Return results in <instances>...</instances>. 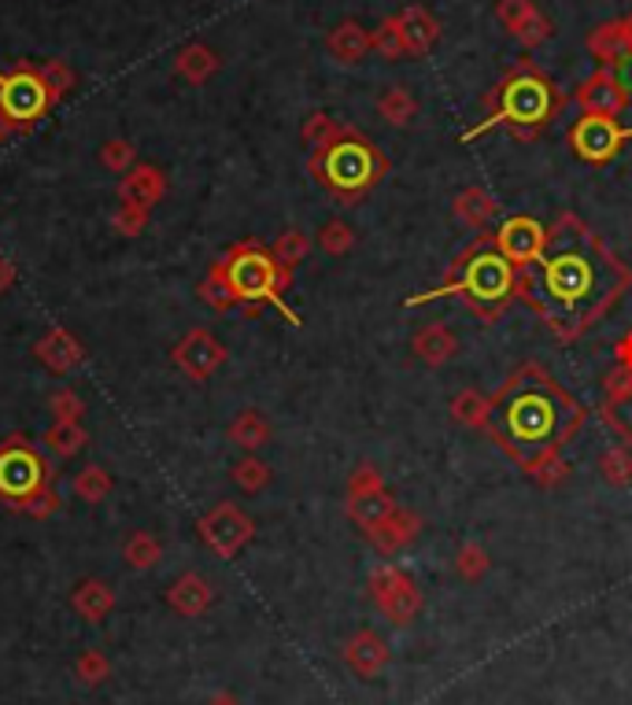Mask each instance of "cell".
<instances>
[{
  "label": "cell",
  "mask_w": 632,
  "mask_h": 705,
  "mask_svg": "<svg viewBox=\"0 0 632 705\" xmlns=\"http://www.w3.org/2000/svg\"><path fill=\"white\" fill-rule=\"evenodd\" d=\"M632 288V266L584 226V218L562 211L547 226L544 251L522 277L519 299L536 310L559 344H573L600 326Z\"/></svg>",
  "instance_id": "6da1fadb"
},
{
  "label": "cell",
  "mask_w": 632,
  "mask_h": 705,
  "mask_svg": "<svg viewBox=\"0 0 632 705\" xmlns=\"http://www.w3.org/2000/svg\"><path fill=\"white\" fill-rule=\"evenodd\" d=\"M584 407L551 377L547 366L522 363L488 396V440L529 477L562 458L566 444L584 429Z\"/></svg>",
  "instance_id": "7a4b0ae2"
},
{
  "label": "cell",
  "mask_w": 632,
  "mask_h": 705,
  "mask_svg": "<svg viewBox=\"0 0 632 705\" xmlns=\"http://www.w3.org/2000/svg\"><path fill=\"white\" fill-rule=\"evenodd\" d=\"M522 277H525V270L507 262V256L496 248V237L481 234V237H474V245H466L452 259L444 281L429 288V292L407 296V307L436 304V299L455 296V299H463L481 321H500L507 315V307L519 299Z\"/></svg>",
  "instance_id": "3957f363"
},
{
  "label": "cell",
  "mask_w": 632,
  "mask_h": 705,
  "mask_svg": "<svg viewBox=\"0 0 632 705\" xmlns=\"http://www.w3.org/2000/svg\"><path fill=\"white\" fill-rule=\"evenodd\" d=\"M566 108V92L533 60H519L485 97V119L458 137L463 145L477 141L488 130H511L519 141H533L555 115Z\"/></svg>",
  "instance_id": "277c9868"
},
{
  "label": "cell",
  "mask_w": 632,
  "mask_h": 705,
  "mask_svg": "<svg viewBox=\"0 0 632 705\" xmlns=\"http://www.w3.org/2000/svg\"><path fill=\"white\" fill-rule=\"evenodd\" d=\"M218 266H223V277L229 292H234V304L245 307L248 318H256L263 307H274L289 326H300V315L285 304V292H289L293 285V270H285V266L270 256L267 245H259V240H240V245H234L218 259Z\"/></svg>",
  "instance_id": "5b68a950"
},
{
  "label": "cell",
  "mask_w": 632,
  "mask_h": 705,
  "mask_svg": "<svg viewBox=\"0 0 632 705\" xmlns=\"http://www.w3.org/2000/svg\"><path fill=\"white\" fill-rule=\"evenodd\" d=\"M307 170H312V178L333 196V200L359 203L388 175V156L371 141V137H363L352 126L340 141H333L329 148H322V152H312Z\"/></svg>",
  "instance_id": "8992f818"
},
{
  "label": "cell",
  "mask_w": 632,
  "mask_h": 705,
  "mask_svg": "<svg viewBox=\"0 0 632 705\" xmlns=\"http://www.w3.org/2000/svg\"><path fill=\"white\" fill-rule=\"evenodd\" d=\"M49 108V86H45V78L33 63L22 60L0 75V119L11 126V133H27Z\"/></svg>",
  "instance_id": "52a82bcc"
},
{
  "label": "cell",
  "mask_w": 632,
  "mask_h": 705,
  "mask_svg": "<svg viewBox=\"0 0 632 705\" xmlns=\"http://www.w3.org/2000/svg\"><path fill=\"white\" fill-rule=\"evenodd\" d=\"M45 484H52V473L45 466V458L33 450L22 436H8L0 444V499L8 506L22 503Z\"/></svg>",
  "instance_id": "ba28073f"
},
{
  "label": "cell",
  "mask_w": 632,
  "mask_h": 705,
  "mask_svg": "<svg viewBox=\"0 0 632 705\" xmlns=\"http://www.w3.org/2000/svg\"><path fill=\"white\" fill-rule=\"evenodd\" d=\"M366 592H371V603L377 614L388 624H396V628H407V624H415L422 614L418 584L411 580V573H404L399 565H377L371 580H366Z\"/></svg>",
  "instance_id": "9c48e42d"
},
{
  "label": "cell",
  "mask_w": 632,
  "mask_h": 705,
  "mask_svg": "<svg viewBox=\"0 0 632 705\" xmlns=\"http://www.w3.org/2000/svg\"><path fill=\"white\" fill-rule=\"evenodd\" d=\"M570 152L592 167L614 163L618 152L632 141V126H622L614 115H581L566 130Z\"/></svg>",
  "instance_id": "30bf717a"
},
{
  "label": "cell",
  "mask_w": 632,
  "mask_h": 705,
  "mask_svg": "<svg viewBox=\"0 0 632 705\" xmlns=\"http://www.w3.org/2000/svg\"><path fill=\"white\" fill-rule=\"evenodd\" d=\"M197 532H200V539L218 554V558L229 562L251 543V536H256V522H251V517L240 510V506L218 503L197 522Z\"/></svg>",
  "instance_id": "8fae6325"
},
{
  "label": "cell",
  "mask_w": 632,
  "mask_h": 705,
  "mask_svg": "<svg viewBox=\"0 0 632 705\" xmlns=\"http://www.w3.org/2000/svg\"><path fill=\"white\" fill-rule=\"evenodd\" d=\"M492 237H496V248L507 256L511 266L529 270V266L536 262L540 251H544L547 226L533 215H511V218H503V226Z\"/></svg>",
  "instance_id": "7c38bea8"
},
{
  "label": "cell",
  "mask_w": 632,
  "mask_h": 705,
  "mask_svg": "<svg viewBox=\"0 0 632 705\" xmlns=\"http://www.w3.org/2000/svg\"><path fill=\"white\" fill-rule=\"evenodd\" d=\"M170 358H175V366L189 380H208L226 363V344L218 340L215 332H208V329H189L186 337L175 344Z\"/></svg>",
  "instance_id": "4fadbf2b"
},
{
  "label": "cell",
  "mask_w": 632,
  "mask_h": 705,
  "mask_svg": "<svg viewBox=\"0 0 632 705\" xmlns=\"http://www.w3.org/2000/svg\"><path fill=\"white\" fill-rule=\"evenodd\" d=\"M573 100H577L581 115H622L629 108L632 92L622 86V78H618L614 71H606V67H600V71H592L584 82L577 86V92H573Z\"/></svg>",
  "instance_id": "5bb4252c"
},
{
  "label": "cell",
  "mask_w": 632,
  "mask_h": 705,
  "mask_svg": "<svg viewBox=\"0 0 632 705\" xmlns=\"http://www.w3.org/2000/svg\"><path fill=\"white\" fill-rule=\"evenodd\" d=\"M340 654H344V665H348L359 679H377V676L385 673L388 657H393L388 643L374 628H359V632H355L352 639L344 643Z\"/></svg>",
  "instance_id": "9a60e30c"
},
{
  "label": "cell",
  "mask_w": 632,
  "mask_h": 705,
  "mask_svg": "<svg viewBox=\"0 0 632 705\" xmlns=\"http://www.w3.org/2000/svg\"><path fill=\"white\" fill-rule=\"evenodd\" d=\"M422 528H425L422 517H418L415 510H407V506H399L396 514H388L382 525L371 528V532H363V536L374 543V550H377V554H385V558H393V554L407 550L411 543H415V539L422 536Z\"/></svg>",
  "instance_id": "2e32d148"
},
{
  "label": "cell",
  "mask_w": 632,
  "mask_h": 705,
  "mask_svg": "<svg viewBox=\"0 0 632 705\" xmlns=\"http://www.w3.org/2000/svg\"><path fill=\"white\" fill-rule=\"evenodd\" d=\"M589 52L592 60L606 67V71H618L622 63L632 60V30L625 19H611V22H600L592 33H589Z\"/></svg>",
  "instance_id": "e0dca14e"
},
{
  "label": "cell",
  "mask_w": 632,
  "mask_h": 705,
  "mask_svg": "<svg viewBox=\"0 0 632 705\" xmlns=\"http://www.w3.org/2000/svg\"><path fill=\"white\" fill-rule=\"evenodd\" d=\"M396 22H399V33H404V49L411 60H425V56L436 49V41H441V22L422 4H407L396 16Z\"/></svg>",
  "instance_id": "ac0fdd59"
},
{
  "label": "cell",
  "mask_w": 632,
  "mask_h": 705,
  "mask_svg": "<svg viewBox=\"0 0 632 705\" xmlns=\"http://www.w3.org/2000/svg\"><path fill=\"white\" fill-rule=\"evenodd\" d=\"M33 355H38V363H41L45 369H52V374H71L75 366H82L86 348L75 340L71 329L52 326L38 344H33Z\"/></svg>",
  "instance_id": "d6986e66"
},
{
  "label": "cell",
  "mask_w": 632,
  "mask_h": 705,
  "mask_svg": "<svg viewBox=\"0 0 632 705\" xmlns=\"http://www.w3.org/2000/svg\"><path fill=\"white\" fill-rule=\"evenodd\" d=\"M164 196H167V175L152 163H137L130 175H122V181H119V200L126 207H141V211H148V207H156Z\"/></svg>",
  "instance_id": "ffe728a7"
},
{
  "label": "cell",
  "mask_w": 632,
  "mask_h": 705,
  "mask_svg": "<svg viewBox=\"0 0 632 705\" xmlns=\"http://www.w3.org/2000/svg\"><path fill=\"white\" fill-rule=\"evenodd\" d=\"M411 351H415V358L425 369H441L458 355V337L444 326V321H429V326H422L415 332Z\"/></svg>",
  "instance_id": "44dd1931"
},
{
  "label": "cell",
  "mask_w": 632,
  "mask_h": 705,
  "mask_svg": "<svg viewBox=\"0 0 632 705\" xmlns=\"http://www.w3.org/2000/svg\"><path fill=\"white\" fill-rule=\"evenodd\" d=\"M326 52L337 60L340 67H355L366 60V52H371V30L363 27L359 19H340L337 27L329 30L326 38Z\"/></svg>",
  "instance_id": "7402d4cb"
},
{
  "label": "cell",
  "mask_w": 632,
  "mask_h": 705,
  "mask_svg": "<svg viewBox=\"0 0 632 705\" xmlns=\"http://www.w3.org/2000/svg\"><path fill=\"white\" fill-rule=\"evenodd\" d=\"M215 603V592L211 584L204 580L200 573H181L175 584L167 587V606L175 609L181 617H200L208 614Z\"/></svg>",
  "instance_id": "603a6c76"
},
{
  "label": "cell",
  "mask_w": 632,
  "mask_h": 705,
  "mask_svg": "<svg viewBox=\"0 0 632 705\" xmlns=\"http://www.w3.org/2000/svg\"><path fill=\"white\" fill-rule=\"evenodd\" d=\"M344 510H348V517L363 532H371V528L382 525L388 514H396L399 503L388 488H371V491H352L348 503H344Z\"/></svg>",
  "instance_id": "cb8c5ba5"
},
{
  "label": "cell",
  "mask_w": 632,
  "mask_h": 705,
  "mask_svg": "<svg viewBox=\"0 0 632 705\" xmlns=\"http://www.w3.org/2000/svg\"><path fill=\"white\" fill-rule=\"evenodd\" d=\"M452 215L470 229H485L492 218H500V200L485 189V185H466V189L452 200Z\"/></svg>",
  "instance_id": "d4e9b609"
},
{
  "label": "cell",
  "mask_w": 632,
  "mask_h": 705,
  "mask_svg": "<svg viewBox=\"0 0 632 705\" xmlns=\"http://www.w3.org/2000/svg\"><path fill=\"white\" fill-rule=\"evenodd\" d=\"M218 67H223V60H218V52L204 41H192V44H186V49H178V56H175V75L186 78L189 86L211 82V78L218 75Z\"/></svg>",
  "instance_id": "484cf974"
},
{
  "label": "cell",
  "mask_w": 632,
  "mask_h": 705,
  "mask_svg": "<svg viewBox=\"0 0 632 705\" xmlns=\"http://www.w3.org/2000/svg\"><path fill=\"white\" fill-rule=\"evenodd\" d=\"M71 609L82 620H89V624H100L105 620L111 609H115V592H111V584H105V580H82L71 592Z\"/></svg>",
  "instance_id": "4316f807"
},
{
  "label": "cell",
  "mask_w": 632,
  "mask_h": 705,
  "mask_svg": "<svg viewBox=\"0 0 632 705\" xmlns=\"http://www.w3.org/2000/svg\"><path fill=\"white\" fill-rule=\"evenodd\" d=\"M229 444L248 450V455H256L259 447L270 444V421L263 418L259 410H240L234 425H229Z\"/></svg>",
  "instance_id": "83f0119b"
},
{
  "label": "cell",
  "mask_w": 632,
  "mask_h": 705,
  "mask_svg": "<svg viewBox=\"0 0 632 705\" xmlns=\"http://www.w3.org/2000/svg\"><path fill=\"white\" fill-rule=\"evenodd\" d=\"M377 115L396 126V130H404V126H411L418 119V100L415 92H411L407 86H388L382 97H377Z\"/></svg>",
  "instance_id": "f1b7e54d"
},
{
  "label": "cell",
  "mask_w": 632,
  "mask_h": 705,
  "mask_svg": "<svg viewBox=\"0 0 632 705\" xmlns=\"http://www.w3.org/2000/svg\"><path fill=\"white\" fill-rule=\"evenodd\" d=\"M122 562L137 573L156 569V565L164 562V543H159L152 532H130L122 543Z\"/></svg>",
  "instance_id": "f546056e"
},
{
  "label": "cell",
  "mask_w": 632,
  "mask_h": 705,
  "mask_svg": "<svg viewBox=\"0 0 632 705\" xmlns=\"http://www.w3.org/2000/svg\"><path fill=\"white\" fill-rule=\"evenodd\" d=\"M352 126L348 122H337L333 115L326 111H312L304 119V130H300V141L312 148V152H322V148H329L333 141H340L344 133H348Z\"/></svg>",
  "instance_id": "4dcf8cb0"
},
{
  "label": "cell",
  "mask_w": 632,
  "mask_h": 705,
  "mask_svg": "<svg viewBox=\"0 0 632 705\" xmlns=\"http://www.w3.org/2000/svg\"><path fill=\"white\" fill-rule=\"evenodd\" d=\"M86 444H89V433L82 429V421H52V429L45 433V447L60 458L78 455Z\"/></svg>",
  "instance_id": "1f68e13d"
},
{
  "label": "cell",
  "mask_w": 632,
  "mask_h": 705,
  "mask_svg": "<svg viewBox=\"0 0 632 705\" xmlns=\"http://www.w3.org/2000/svg\"><path fill=\"white\" fill-rule=\"evenodd\" d=\"M371 52H377L382 60L396 63V60H407V49H404V33H399V22L396 16H388L377 22V30H371Z\"/></svg>",
  "instance_id": "d6a6232c"
},
{
  "label": "cell",
  "mask_w": 632,
  "mask_h": 705,
  "mask_svg": "<svg viewBox=\"0 0 632 705\" xmlns=\"http://www.w3.org/2000/svg\"><path fill=\"white\" fill-rule=\"evenodd\" d=\"M452 418H455L458 425H470V429H481V433H485V425H488V399L481 396L477 388L458 391V396L452 399Z\"/></svg>",
  "instance_id": "836d02e7"
},
{
  "label": "cell",
  "mask_w": 632,
  "mask_h": 705,
  "mask_svg": "<svg viewBox=\"0 0 632 705\" xmlns=\"http://www.w3.org/2000/svg\"><path fill=\"white\" fill-rule=\"evenodd\" d=\"M307 251H312V237H307L304 229H296V226L285 229V234L270 245V256L278 259L285 270H296V266L307 259Z\"/></svg>",
  "instance_id": "e575fe53"
},
{
  "label": "cell",
  "mask_w": 632,
  "mask_h": 705,
  "mask_svg": "<svg viewBox=\"0 0 632 705\" xmlns=\"http://www.w3.org/2000/svg\"><path fill=\"white\" fill-rule=\"evenodd\" d=\"M600 418L622 436V444H632V388L618 391V396H606L600 407Z\"/></svg>",
  "instance_id": "d590c367"
},
{
  "label": "cell",
  "mask_w": 632,
  "mask_h": 705,
  "mask_svg": "<svg viewBox=\"0 0 632 705\" xmlns=\"http://www.w3.org/2000/svg\"><path fill=\"white\" fill-rule=\"evenodd\" d=\"M229 477H234V484H237L240 491L256 495V491H263V488H267L274 473H270V466H267V461H263V458H256V455H245V458L237 461L234 469H229Z\"/></svg>",
  "instance_id": "8d00e7d4"
},
{
  "label": "cell",
  "mask_w": 632,
  "mask_h": 705,
  "mask_svg": "<svg viewBox=\"0 0 632 705\" xmlns=\"http://www.w3.org/2000/svg\"><path fill=\"white\" fill-rule=\"evenodd\" d=\"M197 296L211 310H218V315H223V310H234L237 307L234 304V292H229V285H226V277H223V266H218V262H211L208 277H204V281L197 285Z\"/></svg>",
  "instance_id": "74e56055"
},
{
  "label": "cell",
  "mask_w": 632,
  "mask_h": 705,
  "mask_svg": "<svg viewBox=\"0 0 632 705\" xmlns=\"http://www.w3.org/2000/svg\"><path fill=\"white\" fill-rule=\"evenodd\" d=\"M488 550L481 547V543H463V547H458V554H455V573L463 576L466 584H477V580H485V573H488Z\"/></svg>",
  "instance_id": "f35d334b"
},
{
  "label": "cell",
  "mask_w": 632,
  "mask_h": 705,
  "mask_svg": "<svg viewBox=\"0 0 632 705\" xmlns=\"http://www.w3.org/2000/svg\"><path fill=\"white\" fill-rule=\"evenodd\" d=\"M600 473H603V480L611 484V488H625V484H632V447L622 444V447L603 450Z\"/></svg>",
  "instance_id": "ab89813d"
},
{
  "label": "cell",
  "mask_w": 632,
  "mask_h": 705,
  "mask_svg": "<svg viewBox=\"0 0 632 705\" xmlns=\"http://www.w3.org/2000/svg\"><path fill=\"white\" fill-rule=\"evenodd\" d=\"M75 495L82 503H105L111 495V477L105 466H86L82 473L75 477Z\"/></svg>",
  "instance_id": "60d3db41"
},
{
  "label": "cell",
  "mask_w": 632,
  "mask_h": 705,
  "mask_svg": "<svg viewBox=\"0 0 632 705\" xmlns=\"http://www.w3.org/2000/svg\"><path fill=\"white\" fill-rule=\"evenodd\" d=\"M100 167H105L108 175H130L137 167V148L130 141H122V137L105 141V148H100Z\"/></svg>",
  "instance_id": "b9f144b4"
},
{
  "label": "cell",
  "mask_w": 632,
  "mask_h": 705,
  "mask_svg": "<svg viewBox=\"0 0 632 705\" xmlns=\"http://www.w3.org/2000/svg\"><path fill=\"white\" fill-rule=\"evenodd\" d=\"M318 248L326 251V256H348L355 248V229L348 222H340V218H333L318 229Z\"/></svg>",
  "instance_id": "7bdbcfd3"
},
{
  "label": "cell",
  "mask_w": 632,
  "mask_h": 705,
  "mask_svg": "<svg viewBox=\"0 0 632 705\" xmlns=\"http://www.w3.org/2000/svg\"><path fill=\"white\" fill-rule=\"evenodd\" d=\"M11 510L27 514V517H33V522H45V517H52L56 510H60V491H56L52 484H45V488H38L33 495H27V499L16 503Z\"/></svg>",
  "instance_id": "ee69618b"
},
{
  "label": "cell",
  "mask_w": 632,
  "mask_h": 705,
  "mask_svg": "<svg viewBox=\"0 0 632 705\" xmlns=\"http://www.w3.org/2000/svg\"><path fill=\"white\" fill-rule=\"evenodd\" d=\"M38 71H41V78H45V86H49L52 103H60V100L67 97V92L75 89V71H71V67H67L63 60H49V63H41Z\"/></svg>",
  "instance_id": "f6af8a7d"
},
{
  "label": "cell",
  "mask_w": 632,
  "mask_h": 705,
  "mask_svg": "<svg viewBox=\"0 0 632 705\" xmlns=\"http://www.w3.org/2000/svg\"><path fill=\"white\" fill-rule=\"evenodd\" d=\"M514 38H519L525 49H540L547 38H551V19L544 16L540 8H533L529 16L519 22V30H514Z\"/></svg>",
  "instance_id": "bcb514c9"
},
{
  "label": "cell",
  "mask_w": 632,
  "mask_h": 705,
  "mask_svg": "<svg viewBox=\"0 0 632 705\" xmlns=\"http://www.w3.org/2000/svg\"><path fill=\"white\" fill-rule=\"evenodd\" d=\"M75 676L82 679L86 687H100L105 679L111 676V662L100 651H86L82 657L75 662Z\"/></svg>",
  "instance_id": "7dc6e473"
},
{
  "label": "cell",
  "mask_w": 632,
  "mask_h": 705,
  "mask_svg": "<svg viewBox=\"0 0 632 705\" xmlns=\"http://www.w3.org/2000/svg\"><path fill=\"white\" fill-rule=\"evenodd\" d=\"M49 410H52L56 421H82L86 403H82V396H78L75 388H60V391H56V396L49 399Z\"/></svg>",
  "instance_id": "c3c4849f"
},
{
  "label": "cell",
  "mask_w": 632,
  "mask_h": 705,
  "mask_svg": "<svg viewBox=\"0 0 632 705\" xmlns=\"http://www.w3.org/2000/svg\"><path fill=\"white\" fill-rule=\"evenodd\" d=\"M533 8H536L533 0H496V19H500L503 30L514 33V30H519V22H522Z\"/></svg>",
  "instance_id": "681fc988"
},
{
  "label": "cell",
  "mask_w": 632,
  "mask_h": 705,
  "mask_svg": "<svg viewBox=\"0 0 632 705\" xmlns=\"http://www.w3.org/2000/svg\"><path fill=\"white\" fill-rule=\"evenodd\" d=\"M145 226H148V211H141V207H119L115 211V229H119L122 237H137V234H145Z\"/></svg>",
  "instance_id": "f907efd6"
},
{
  "label": "cell",
  "mask_w": 632,
  "mask_h": 705,
  "mask_svg": "<svg viewBox=\"0 0 632 705\" xmlns=\"http://www.w3.org/2000/svg\"><path fill=\"white\" fill-rule=\"evenodd\" d=\"M371 488H385V477L377 473V466H371V461H363V466L348 477V495H352V491H371Z\"/></svg>",
  "instance_id": "816d5d0a"
},
{
  "label": "cell",
  "mask_w": 632,
  "mask_h": 705,
  "mask_svg": "<svg viewBox=\"0 0 632 705\" xmlns=\"http://www.w3.org/2000/svg\"><path fill=\"white\" fill-rule=\"evenodd\" d=\"M566 477H570V466H566V461H562V458H555V461H547V466L540 469L533 480H536V484H544V488H559V484L566 480Z\"/></svg>",
  "instance_id": "f5cc1de1"
},
{
  "label": "cell",
  "mask_w": 632,
  "mask_h": 705,
  "mask_svg": "<svg viewBox=\"0 0 632 705\" xmlns=\"http://www.w3.org/2000/svg\"><path fill=\"white\" fill-rule=\"evenodd\" d=\"M603 388H606V396H618V391H629V388H632V369H629V366H614L611 374L603 377Z\"/></svg>",
  "instance_id": "db71d44e"
},
{
  "label": "cell",
  "mask_w": 632,
  "mask_h": 705,
  "mask_svg": "<svg viewBox=\"0 0 632 705\" xmlns=\"http://www.w3.org/2000/svg\"><path fill=\"white\" fill-rule=\"evenodd\" d=\"M614 355H618V366H629L632 369V329L614 344Z\"/></svg>",
  "instance_id": "11a10c76"
},
{
  "label": "cell",
  "mask_w": 632,
  "mask_h": 705,
  "mask_svg": "<svg viewBox=\"0 0 632 705\" xmlns=\"http://www.w3.org/2000/svg\"><path fill=\"white\" fill-rule=\"evenodd\" d=\"M11 285H16V262L0 256V296H4Z\"/></svg>",
  "instance_id": "9f6ffc18"
},
{
  "label": "cell",
  "mask_w": 632,
  "mask_h": 705,
  "mask_svg": "<svg viewBox=\"0 0 632 705\" xmlns=\"http://www.w3.org/2000/svg\"><path fill=\"white\" fill-rule=\"evenodd\" d=\"M614 75H618V78H622V86H625V89L632 92V60H629V63H622V67H618V71H614Z\"/></svg>",
  "instance_id": "6f0895ef"
},
{
  "label": "cell",
  "mask_w": 632,
  "mask_h": 705,
  "mask_svg": "<svg viewBox=\"0 0 632 705\" xmlns=\"http://www.w3.org/2000/svg\"><path fill=\"white\" fill-rule=\"evenodd\" d=\"M208 705H240L234 695H229V691H218V695H211V702Z\"/></svg>",
  "instance_id": "680465c9"
},
{
  "label": "cell",
  "mask_w": 632,
  "mask_h": 705,
  "mask_svg": "<svg viewBox=\"0 0 632 705\" xmlns=\"http://www.w3.org/2000/svg\"><path fill=\"white\" fill-rule=\"evenodd\" d=\"M8 137H11V126H8L4 119H0V145H4V141H8Z\"/></svg>",
  "instance_id": "91938a15"
},
{
  "label": "cell",
  "mask_w": 632,
  "mask_h": 705,
  "mask_svg": "<svg viewBox=\"0 0 632 705\" xmlns=\"http://www.w3.org/2000/svg\"><path fill=\"white\" fill-rule=\"evenodd\" d=\"M625 22H629V30H632V16H625Z\"/></svg>",
  "instance_id": "94428289"
}]
</instances>
